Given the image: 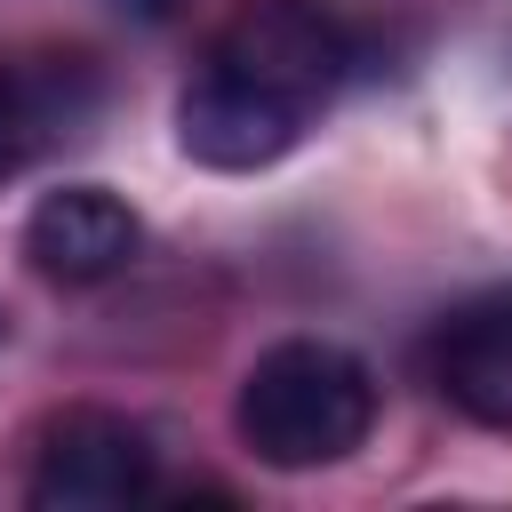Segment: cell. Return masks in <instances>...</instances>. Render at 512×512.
Listing matches in <instances>:
<instances>
[{"label": "cell", "instance_id": "1", "mask_svg": "<svg viewBox=\"0 0 512 512\" xmlns=\"http://www.w3.org/2000/svg\"><path fill=\"white\" fill-rule=\"evenodd\" d=\"M352 64H360V32L328 0H240L208 32L176 96L184 160L216 176H256L288 160L312 136V120L344 96Z\"/></svg>", "mask_w": 512, "mask_h": 512}, {"label": "cell", "instance_id": "2", "mask_svg": "<svg viewBox=\"0 0 512 512\" xmlns=\"http://www.w3.org/2000/svg\"><path fill=\"white\" fill-rule=\"evenodd\" d=\"M232 432L272 472H328L376 432V376L328 336H280L232 392Z\"/></svg>", "mask_w": 512, "mask_h": 512}, {"label": "cell", "instance_id": "3", "mask_svg": "<svg viewBox=\"0 0 512 512\" xmlns=\"http://www.w3.org/2000/svg\"><path fill=\"white\" fill-rule=\"evenodd\" d=\"M24 496L40 512H128L160 496V448L120 408H56L32 432Z\"/></svg>", "mask_w": 512, "mask_h": 512}, {"label": "cell", "instance_id": "4", "mask_svg": "<svg viewBox=\"0 0 512 512\" xmlns=\"http://www.w3.org/2000/svg\"><path fill=\"white\" fill-rule=\"evenodd\" d=\"M136 248H144V216L112 184H56L24 216V264L48 288H104L136 264Z\"/></svg>", "mask_w": 512, "mask_h": 512}, {"label": "cell", "instance_id": "5", "mask_svg": "<svg viewBox=\"0 0 512 512\" xmlns=\"http://www.w3.org/2000/svg\"><path fill=\"white\" fill-rule=\"evenodd\" d=\"M424 376L464 424L512 440V296L448 312L424 344Z\"/></svg>", "mask_w": 512, "mask_h": 512}, {"label": "cell", "instance_id": "6", "mask_svg": "<svg viewBox=\"0 0 512 512\" xmlns=\"http://www.w3.org/2000/svg\"><path fill=\"white\" fill-rule=\"evenodd\" d=\"M88 104V64H8L0 56V176L32 168L48 136H64Z\"/></svg>", "mask_w": 512, "mask_h": 512}, {"label": "cell", "instance_id": "7", "mask_svg": "<svg viewBox=\"0 0 512 512\" xmlns=\"http://www.w3.org/2000/svg\"><path fill=\"white\" fill-rule=\"evenodd\" d=\"M112 16H128V24H144V32H160V24H176L184 16V0H104Z\"/></svg>", "mask_w": 512, "mask_h": 512}]
</instances>
